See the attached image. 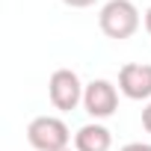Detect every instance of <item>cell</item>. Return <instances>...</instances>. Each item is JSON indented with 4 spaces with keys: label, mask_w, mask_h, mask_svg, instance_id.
Segmentation results:
<instances>
[{
    "label": "cell",
    "mask_w": 151,
    "mask_h": 151,
    "mask_svg": "<svg viewBox=\"0 0 151 151\" xmlns=\"http://www.w3.org/2000/svg\"><path fill=\"white\" fill-rule=\"evenodd\" d=\"M98 27H101V33L107 39L124 42L139 30V9L130 0H110L98 12Z\"/></svg>",
    "instance_id": "cell-1"
},
{
    "label": "cell",
    "mask_w": 151,
    "mask_h": 151,
    "mask_svg": "<svg viewBox=\"0 0 151 151\" xmlns=\"http://www.w3.org/2000/svg\"><path fill=\"white\" fill-rule=\"evenodd\" d=\"M27 139L36 151H65L71 142L68 124L56 116H36L27 124Z\"/></svg>",
    "instance_id": "cell-2"
},
{
    "label": "cell",
    "mask_w": 151,
    "mask_h": 151,
    "mask_svg": "<svg viewBox=\"0 0 151 151\" xmlns=\"http://www.w3.org/2000/svg\"><path fill=\"white\" fill-rule=\"evenodd\" d=\"M83 92H86V86L80 83V77H77L71 68H56V71L50 74L47 98H50V104H53L56 110L68 113V110H74L77 104H83Z\"/></svg>",
    "instance_id": "cell-3"
},
{
    "label": "cell",
    "mask_w": 151,
    "mask_h": 151,
    "mask_svg": "<svg viewBox=\"0 0 151 151\" xmlns=\"http://www.w3.org/2000/svg\"><path fill=\"white\" fill-rule=\"evenodd\" d=\"M83 107L92 119H110L119 110V89L110 80H92L83 92Z\"/></svg>",
    "instance_id": "cell-4"
},
{
    "label": "cell",
    "mask_w": 151,
    "mask_h": 151,
    "mask_svg": "<svg viewBox=\"0 0 151 151\" xmlns=\"http://www.w3.org/2000/svg\"><path fill=\"white\" fill-rule=\"evenodd\" d=\"M119 92L130 101L151 98V65L148 62H127L119 71Z\"/></svg>",
    "instance_id": "cell-5"
},
{
    "label": "cell",
    "mask_w": 151,
    "mask_h": 151,
    "mask_svg": "<svg viewBox=\"0 0 151 151\" xmlns=\"http://www.w3.org/2000/svg\"><path fill=\"white\" fill-rule=\"evenodd\" d=\"M113 145V133L104 124H83L77 133H74V148L77 151H110Z\"/></svg>",
    "instance_id": "cell-6"
},
{
    "label": "cell",
    "mask_w": 151,
    "mask_h": 151,
    "mask_svg": "<svg viewBox=\"0 0 151 151\" xmlns=\"http://www.w3.org/2000/svg\"><path fill=\"white\" fill-rule=\"evenodd\" d=\"M122 151H151V142H127Z\"/></svg>",
    "instance_id": "cell-7"
},
{
    "label": "cell",
    "mask_w": 151,
    "mask_h": 151,
    "mask_svg": "<svg viewBox=\"0 0 151 151\" xmlns=\"http://www.w3.org/2000/svg\"><path fill=\"white\" fill-rule=\"evenodd\" d=\"M65 6H71V9H86V6H92L95 0H62Z\"/></svg>",
    "instance_id": "cell-8"
},
{
    "label": "cell",
    "mask_w": 151,
    "mask_h": 151,
    "mask_svg": "<svg viewBox=\"0 0 151 151\" xmlns=\"http://www.w3.org/2000/svg\"><path fill=\"white\" fill-rule=\"evenodd\" d=\"M142 127H145V130L151 133V104H148V107L142 110Z\"/></svg>",
    "instance_id": "cell-9"
},
{
    "label": "cell",
    "mask_w": 151,
    "mask_h": 151,
    "mask_svg": "<svg viewBox=\"0 0 151 151\" xmlns=\"http://www.w3.org/2000/svg\"><path fill=\"white\" fill-rule=\"evenodd\" d=\"M142 21H145V30H148V36H151V6L145 9V18H142Z\"/></svg>",
    "instance_id": "cell-10"
},
{
    "label": "cell",
    "mask_w": 151,
    "mask_h": 151,
    "mask_svg": "<svg viewBox=\"0 0 151 151\" xmlns=\"http://www.w3.org/2000/svg\"><path fill=\"white\" fill-rule=\"evenodd\" d=\"M65 151H71V148H65Z\"/></svg>",
    "instance_id": "cell-11"
}]
</instances>
